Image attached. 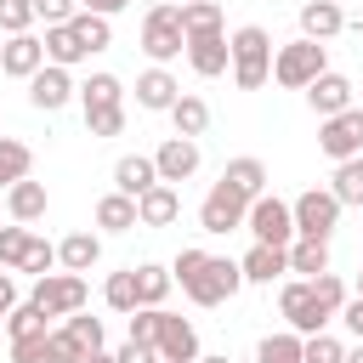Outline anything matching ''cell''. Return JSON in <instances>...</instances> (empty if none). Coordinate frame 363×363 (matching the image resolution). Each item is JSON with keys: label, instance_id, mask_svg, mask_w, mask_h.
<instances>
[{"label": "cell", "instance_id": "obj_53", "mask_svg": "<svg viewBox=\"0 0 363 363\" xmlns=\"http://www.w3.org/2000/svg\"><path fill=\"white\" fill-rule=\"evenodd\" d=\"M79 363H113V352H85Z\"/></svg>", "mask_w": 363, "mask_h": 363}, {"label": "cell", "instance_id": "obj_44", "mask_svg": "<svg viewBox=\"0 0 363 363\" xmlns=\"http://www.w3.org/2000/svg\"><path fill=\"white\" fill-rule=\"evenodd\" d=\"M85 130H91V136H119V130H125V102H119V108H91V113H85Z\"/></svg>", "mask_w": 363, "mask_h": 363}, {"label": "cell", "instance_id": "obj_31", "mask_svg": "<svg viewBox=\"0 0 363 363\" xmlns=\"http://www.w3.org/2000/svg\"><path fill=\"white\" fill-rule=\"evenodd\" d=\"M34 335H45V312H40L34 301H17V306L6 312V340L17 346V340H34Z\"/></svg>", "mask_w": 363, "mask_h": 363}, {"label": "cell", "instance_id": "obj_51", "mask_svg": "<svg viewBox=\"0 0 363 363\" xmlns=\"http://www.w3.org/2000/svg\"><path fill=\"white\" fill-rule=\"evenodd\" d=\"M130 0H79V11H96V17H113V11H125Z\"/></svg>", "mask_w": 363, "mask_h": 363}, {"label": "cell", "instance_id": "obj_21", "mask_svg": "<svg viewBox=\"0 0 363 363\" xmlns=\"http://www.w3.org/2000/svg\"><path fill=\"white\" fill-rule=\"evenodd\" d=\"M238 272H244V284H272V278L289 272V255L278 244H250V255L238 261Z\"/></svg>", "mask_w": 363, "mask_h": 363}, {"label": "cell", "instance_id": "obj_30", "mask_svg": "<svg viewBox=\"0 0 363 363\" xmlns=\"http://www.w3.org/2000/svg\"><path fill=\"white\" fill-rule=\"evenodd\" d=\"M79 102H85V113H91V108H119V102H125L119 74H91V79L79 85Z\"/></svg>", "mask_w": 363, "mask_h": 363}, {"label": "cell", "instance_id": "obj_19", "mask_svg": "<svg viewBox=\"0 0 363 363\" xmlns=\"http://www.w3.org/2000/svg\"><path fill=\"white\" fill-rule=\"evenodd\" d=\"M153 182H159V170H153V153H125V159L113 164V193H125V199H142Z\"/></svg>", "mask_w": 363, "mask_h": 363}, {"label": "cell", "instance_id": "obj_37", "mask_svg": "<svg viewBox=\"0 0 363 363\" xmlns=\"http://www.w3.org/2000/svg\"><path fill=\"white\" fill-rule=\"evenodd\" d=\"M102 301H108L113 312H136V267H125V272H113V278L102 284Z\"/></svg>", "mask_w": 363, "mask_h": 363}, {"label": "cell", "instance_id": "obj_2", "mask_svg": "<svg viewBox=\"0 0 363 363\" xmlns=\"http://www.w3.org/2000/svg\"><path fill=\"white\" fill-rule=\"evenodd\" d=\"M244 289V272H238V261H227V255H204L187 278H182V295L193 301V306H221V301H233Z\"/></svg>", "mask_w": 363, "mask_h": 363}, {"label": "cell", "instance_id": "obj_29", "mask_svg": "<svg viewBox=\"0 0 363 363\" xmlns=\"http://www.w3.org/2000/svg\"><path fill=\"white\" fill-rule=\"evenodd\" d=\"M96 227H108V233H130V227H136V199H125V193H102V199H96Z\"/></svg>", "mask_w": 363, "mask_h": 363}, {"label": "cell", "instance_id": "obj_43", "mask_svg": "<svg viewBox=\"0 0 363 363\" xmlns=\"http://www.w3.org/2000/svg\"><path fill=\"white\" fill-rule=\"evenodd\" d=\"M11 363H62V357L51 352V329L34 335V340H17V346H11Z\"/></svg>", "mask_w": 363, "mask_h": 363}, {"label": "cell", "instance_id": "obj_48", "mask_svg": "<svg viewBox=\"0 0 363 363\" xmlns=\"http://www.w3.org/2000/svg\"><path fill=\"white\" fill-rule=\"evenodd\" d=\"M335 318H340V323H346V329H352V335L363 340V295H346V306H340Z\"/></svg>", "mask_w": 363, "mask_h": 363}, {"label": "cell", "instance_id": "obj_54", "mask_svg": "<svg viewBox=\"0 0 363 363\" xmlns=\"http://www.w3.org/2000/svg\"><path fill=\"white\" fill-rule=\"evenodd\" d=\"M340 363H363V346H352V352H346V357H340Z\"/></svg>", "mask_w": 363, "mask_h": 363}, {"label": "cell", "instance_id": "obj_36", "mask_svg": "<svg viewBox=\"0 0 363 363\" xmlns=\"http://www.w3.org/2000/svg\"><path fill=\"white\" fill-rule=\"evenodd\" d=\"M221 28V6L216 0H182V34H204Z\"/></svg>", "mask_w": 363, "mask_h": 363}, {"label": "cell", "instance_id": "obj_42", "mask_svg": "<svg viewBox=\"0 0 363 363\" xmlns=\"http://www.w3.org/2000/svg\"><path fill=\"white\" fill-rule=\"evenodd\" d=\"M0 28L6 34H28L34 28V0H0Z\"/></svg>", "mask_w": 363, "mask_h": 363}, {"label": "cell", "instance_id": "obj_50", "mask_svg": "<svg viewBox=\"0 0 363 363\" xmlns=\"http://www.w3.org/2000/svg\"><path fill=\"white\" fill-rule=\"evenodd\" d=\"M51 352H57L62 363H79V357H85V352H79V346L68 340V329H57V335H51Z\"/></svg>", "mask_w": 363, "mask_h": 363}, {"label": "cell", "instance_id": "obj_49", "mask_svg": "<svg viewBox=\"0 0 363 363\" xmlns=\"http://www.w3.org/2000/svg\"><path fill=\"white\" fill-rule=\"evenodd\" d=\"M113 363H159V352H153V346H136V340H125V346L113 352Z\"/></svg>", "mask_w": 363, "mask_h": 363}, {"label": "cell", "instance_id": "obj_16", "mask_svg": "<svg viewBox=\"0 0 363 363\" xmlns=\"http://www.w3.org/2000/svg\"><path fill=\"white\" fill-rule=\"evenodd\" d=\"M306 108H312L318 119H329V113L352 108V79H346V74H335V68H323V74L306 85Z\"/></svg>", "mask_w": 363, "mask_h": 363}, {"label": "cell", "instance_id": "obj_34", "mask_svg": "<svg viewBox=\"0 0 363 363\" xmlns=\"http://www.w3.org/2000/svg\"><path fill=\"white\" fill-rule=\"evenodd\" d=\"M329 193H335L340 204H363V153L335 164V182H329Z\"/></svg>", "mask_w": 363, "mask_h": 363}, {"label": "cell", "instance_id": "obj_46", "mask_svg": "<svg viewBox=\"0 0 363 363\" xmlns=\"http://www.w3.org/2000/svg\"><path fill=\"white\" fill-rule=\"evenodd\" d=\"M312 295H318L329 312H340V306H346V284H340V272H318V278H312Z\"/></svg>", "mask_w": 363, "mask_h": 363}, {"label": "cell", "instance_id": "obj_38", "mask_svg": "<svg viewBox=\"0 0 363 363\" xmlns=\"http://www.w3.org/2000/svg\"><path fill=\"white\" fill-rule=\"evenodd\" d=\"M346 357V346L329 335V329H318V335H301V363H340Z\"/></svg>", "mask_w": 363, "mask_h": 363}, {"label": "cell", "instance_id": "obj_20", "mask_svg": "<svg viewBox=\"0 0 363 363\" xmlns=\"http://www.w3.org/2000/svg\"><path fill=\"white\" fill-rule=\"evenodd\" d=\"M340 28H346L340 0H306V6H301V34H306V40H335Z\"/></svg>", "mask_w": 363, "mask_h": 363}, {"label": "cell", "instance_id": "obj_22", "mask_svg": "<svg viewBox=\"0 0 363 363\" xmlns=\"http://www.w3.org/2000/svg\"><path fill=\"white\" fill-rule=\"evenodd\" d=\"M6 210H11V221H23V227L40 221V216H45V182H28V176L11 182V187H6Z\"/></svg>", "mask_w": 363, "mask_h": 363}, {"label": "cell", "instance_id": "obj_11", "mask_svg": "<svg viewBox=\"0 0 363 363\" xmlns=\"http://www.w3.org/2000/svg\"><path fill=\"white\" fill-rule=\"evenodd\" d=\"M79 96V85L68 79V68H57V62H45L40 74H28V102L40 108V113H57V108H68Z\"/></svg>", "mask_w": 363, "mask_h": 363}, {"label": "cell", "instance_id": "obj_17", "mask_svg": "<svg viewBox=\"0 0 363 363\" xmlns=\"http://www.w3.org/2000/svg\"><path fill=\"white\" fill-rule=\"evenodd\" d=\"M182 96V85H176V74L170 68H147V74H136V108H147V113H170V102Z\"/></svg>", "mask_w": 363, "mask_h": 363}, {"label": "cell", "instance_id": "obj_7", "mask_svg": "<svg viewBox=\"0 0 363 363\" xmlns=\"http://www.w3.org/2000/svg\"><path fill=\"white\" fill-rule=\"evenodd\" d=\"M340 199L329 193V187H306L295 204H289V216H295V238H329L335 227H340Z\"/></svg>", "mask_w": 363, "mask_h": 363}, {"label": "cell", "instance_id": "obj_13", "mask_svg": "<svg viewBox=\"0 0 363 363\" xmlns=\"http://www.w3.org/2000/svg\"><path fill=\"white\" fill-rule=\"evenodd\" d=\"M159 363H193L199 357V329L176 312H159V340H153Z\"/></svg>", "mask_w": 363, "mask_h": 363}, {"label": "cell", "instance_id": "obj_55", "mask_svg": "<svg viewBox=\"0 0 363 363\" xmlns=\"http://www.w3.org/2000/svg\"><path fill=\"white\" fill-rule=\"evenodd\" d=\"M193 363H233V357H193Z\"/></svg>", "mask_w": 363, "mask_h": 363}, {"label": "cell", "instance_id": "obj_28", "mask_svg": "<svg viewBox=\"0 0 363 363\" xmlns=\"http://www.w3.org/2000/svg\"><path fill=\"white\" fill-rule=\"evenodd\" d=\"M170 289H176L170 267H159V261H142V267H136V306H164Z\"/></svg>", "mask_w": 363, "mask_h": 363}, {"label": "cell", "instance_id": "obj_25", "mask_svg": "<svg viewBox=\"0 0 363 363\" xmlns=\"http://www.w3.org/2000/svg\"><path fill=\"white\" fill-rule=\"evenodd\" d=\"M170 125H176V136H204V130H210V102L193 96V91H182V96L170 102Z\"/></svg>", "mask_w": 363, "mask_h": 363}, {"label": "cell", "instance_id": "obj_45", "mask_svg": "<svg viewBox=\"0 0 363 363\" xmlns=\"http://www.w3.org/2000/svg\"><path fill=\"white\" fill-rule=\"evenodd\" d=\"M23 250H28V227H23V221L0 227V267H17V261H23Z\"/></svg>", "mask_w": 363, "mask_h": 363}, {"label": "cell", "instance_id": "obj_24", "mask_svg": "<svg viewBox=\"0 0 363 363\" xmlns=\"http://www.w3.org/2000/svg\"><path fill=\"white\" fill-rule=\"evenodd\" d=\"M284 255H289V272H301V278L329 272V238H289Z\"/></svg>", "mask_w": 363, "mask_h": 363}, {"label": "cell", "instance_id": "obj_52", "mask_svg": "<svg viewBox=\"0 0 363 363\" xmlns=\"http://www.w3.org/2000/svg\"><path fill=\"white\" fill-rule=\"evenodd\" d=\"M0 306H6V312L17 306V278H11V272H0Z\"/></svg>", "mask_w": 363, "mask_h": 363}, {"label": "cell", "instance_id": "obj_5", "mask_svg": "<svg viewBox=\"0 0 363 363\" xmlns=\"http://www.w3.org/2000/svg\"><path fill=\"white\" fill-rule=\"evenodd\" d=\"M85 278L79 272H45V278H34V289H28V301L45 312V318H74V312H85Z\"/></svg>", "mask_w": 363, "mask_h": 363}, {"label": "cell", "instance_id": "obj_35", "mask_svg": "<svg viewBox=\"0 0 363 363\" xmlns=\"http://www.w3.org/2000/svg\"><path fill=\"white\" fill-rule=\"evenodd\" d=\"M255 363H301V335L284 329V335H267L255 346Z\"/></svg>", "mask_w": 363, "mask_h": 363}, {"label": "cell", "instance_id": "obj_3", "mask_svg": "<svg viewBox=\"0 0 363 363\" xmlns=\"http://www.w3.org/2000/svg\"><path fill=\"white\" fill-rule=\"evenodd\" d=\"M329 68V51H323V40H289V45H278L272 51V79L284 85V91H306L318 74Z\"/></svg>", "mask_w": 363, "mask_h": 363}, {"label": "cell", "instance_id": "obj_6", "mask_svg": "<svg viewBox=\"0 0 363 363\" xmlns=\"http://www.w3.org/2000/svg\"><path fill=\"white\" fill-rule=\"evenodd\" d=\"M278 312H284V323H289L295 335H318V329H329V323H335V312L312 295V278L284 284V289H278Z\"/></svg>", "mask_w": 363, "mask_h": 363}, {"label": "cell", "instance_id": "obj_40", "mask_svg": "<svg viewBox=\"0 0 363 363\" xmlns=\"http://www.w3.org/2000/svg\"><path fill=\"white\" fill-rule=\"evenodd\" d=\"M62 329H68V340H74L79 352H102V340H108V335H102V318H85V312H74Z\"/></svg>", "mask_w": 363, "mask_h": 363}, {"label": "cell", "instance_id": "obj_56", "mask_svg": "<svg viewBox=\"0 0 363 363\" xmlns=\"http://www.w3.org/2000/svg\"><path fill=\"white\" fill-rule=\"evenodd\" d=\"M357 295H363V272H357Z\"/></svg>", "mask_w": 363, "mask_h": 363}, {"label": "cell", "instance_id": "obj_47", "mask_svg": "<svg viewBox=\"0 0 363 363\" xmlns=\"http://www.w3.org/2000/svg\"><path fill=\"white\" fill-rule=\"evenodd\" d=\"M79 11V0H34V17H45V28L51 23H68Z\"/></svg>", "mask_w": 363, "mask_h": 363}, {"label": "cell", "instance_id": "obj_39", "mask_svg": "<svg viewBox=\"0 0 363 363\" xmlns=\"http://www.w3.org/2000/svg\"><path fill=\"white\" fill-rule=\"evenodd\" d=\"M51 267H57V244H45V238H34V233H28V250H23L17 272H28V278H45Z\"/></svg>", "mask_w": 363, "mask_h": 363}, {"label": "cell", "instance_id": "obj_8", "mask_svg": "<svg viewBox=\"0 0 363 363\" xmlns=\"http://www.w3.org/2000/svg\"><path fill=\"white\" fill-rule=\"evenodd\" d=\"M244 216H250V199H244L233 182H216V187L204 193V204H199V227H204V233H216V238L238 233V227H244Z\"/></svg>", "mask_w": 363, "mask_h": 363}, {"label": "cell", "instance_id": "obj_4", "mask_svg": "<svg viewBox=\"0 0 363 363\" xmlns=\"http://www.w3.org/2000/svg\"><path fill=\"white\" fill-rule=\"evenodd\" d=\"M142 51L164 68V62H176L182 51H187V34H182V6L176 0H159L147 17H142Z\"/></svg>", "mask_w": 363, "mask_h": 363}, {"label": "cell", "instance_id": "obj_32", "mask_svg": "<svg viewBox=\"0 0 363 363\" xmlns=\"http://www.w3.org/2000/svg\"><path fill=\"white\" fill-rule=\"evenodd\" d=\"M28 170H34V153H28V142H17V136H0V187L23 182Z\"/></svg>", "mask_w": 363, "mask_h": 363}, {"label": "cell", "instance_id": "obj_15", "mask_svg": "<svg viewBox=\"0 0 363 363\" xmlns=\"http://www.w3.org/2000/svg\"><path fill=\"white\" fill-rule=\"evenodd\" d=\"M40 68H45V40H40V34H11V40L0 45V74L28 79V74H40Z\"/></svg>", "mask_w": 363, "mask_h": 363}, {"label": "cell", "instance_id": "obj_18", "mask_svg": "<svg viewBox=\"0 0 363 363\" xmlns=\"http://www.w3.org/2000/svg\"><path fill=\"white\" fill-rule=\"evenodd\" d=\"M182 216V193L170 182H153L142 199H136V227H170Z\"/></svg>", "mask_w": 363, "mask_h": 363}, {"label": "cell", "instance_id": "obj_14", "mask_svg": "<svg viewBox=\"0 0 363 363\" xmlns=\"http://www.w3.org/2000/svg\"><path fill=\"white\" fill-rule=\"evenodd\" d=\"M187 62H193V74H199V79H221V74H227V62H233L227 34H221V28L187 34Z\"/></svg>", "mask_w": 363, "mask_h": 363}, {"label": "cell", "instance_id": "obj_10", "mask_svg": "<svg viewBox=\"0 0 363 363\" xmlns=\"http://www.w3.org/2000/svg\"><path fill=\"white\" fill-rule=\"evenodd\" d=\"M244 227L255 233V244H278V250L295 238V216H289V204H284V199H272V193L250 199V216H244Z\"/></svg>", "mask_w": 363, "mask_h": 363}, {"label": "cell", "instance_id": "obj_23", "mask_svg": "<svg viewBox=\"0 0 363 363\" xmlns=\"http://www.w3.org/2000/svg\"><path fill=\"white\" fill-rule=\"evenodd\" d=\"M57 261H62V272H91L102 261V238L96 233H68L57 244Z\"/></svg>", "mask_w": 363, "mask_h": 363}, {"label": "cell", "instance_id": "obj_33", "mask_svg": "<svg viewBox=\"0 0 363 363\" xmlns=\"http://www.w3.org/2000/svg\"><path fill=\"white\" fill-rule=\"evenodd\" d=\"M68 28L79 34V45H85V51H108V45H113L108 17H96V11H74V17H68Z\"/></svg>", "mask_w": 363, "mask_h": 363}, {"label": "cell", "instance_id": "obj_57", "mask_svg": "<svg viewBox=\"0 0 363 363\" xmlns=\"http://www.w3.org/2000/svg\"><path fill=\"white\" fill-rule=\"evenodd\" d=\"M0 329H6V306H0Z\"/></svg>", "mask_w": 363, "mask_h": 363}, {"label": "cell", "instance_id": "obj_12", "mask_svg": "<svg viewBox=\"0 0 363 363\" xmlns=\"http://www.w3.org/2000/svg\"><path fill=\"white\" fill-rule=\"evenodd\" d=\"M199 136H170V142H159V153H153V170H159V182H170V187H182L193 170H199Z\"/></svg>", "mask_w": 363, "mask_h": 363}, {"label": "cell", "instance_id": "obj_41", "mask_svg": "<svg viewBox=\"0 0 363 363\" xmlns=\"http://www.w3.org/2000/svg\"><path fill=\"white\" fill-rule=\"evenodd\" d=\"M159 312H164V306H136V312H125L136 346H153V340H159Z\"/></svg>", "mask_w": 363, "mask_h": 363}, {"label": "cell", "instance_id": "obj_1", "mask_svg": "<svg viewBox=\"0 0 363 363\" xmlns=\"http://www.w3.org/2000/svg\"><path fill=\"white\" fill-rule=\"evenodd\" d=\"M227 51H233V85L238 91H261L267 79H272V34L261 28V23H244V28H233V40H227Z\"/></svg>", "mask_w": 363, "mask_h": 363}, {"label": "cell", "instance_id": "obj_27", "mask_svg": "<svg viewBox=\"0 0 363 363\" xmlns=\"http://www.w3.org/2000/svg\"><path fill=\"white\" fill-rule=\"evenodd\" d=\"M221 182H233V187H238L244 199H261V193H267V164H261L255 153H244V159H227Z\"/></svg>", "mask_w": 363, "mask_h": 363}, {"label": "cell", "instance_id": "obj_9", "mask_svg": "<svg viewBox=\"0 0 363 363\" xmlns=\"http://www.w3.org/2000/svg\"><path fill=\"white\" fill-rule=\"evenodd\" d=\"M318 147L340 164V159H357L363 153V108L352 102V108H340V113H329L323 125H318Z\"/></svg>", "mask_w": 363, "mask_h": 363}, {"label": "cell", "instance_id": "obj_26", "mask_svg": "<svg viewBox=\"0 0 363 363\" xmlns=\"http://www.w3.org/2000/svg\"><path fill=\"white\" fill-rule=\"evenodd\" d=\"M91 51L79 45V34L68 28V23H51L45 28V62H57V68H74V62H85Z\"/></svg>", "mask_w": 363, "mask_h": 363}]
</instances>
